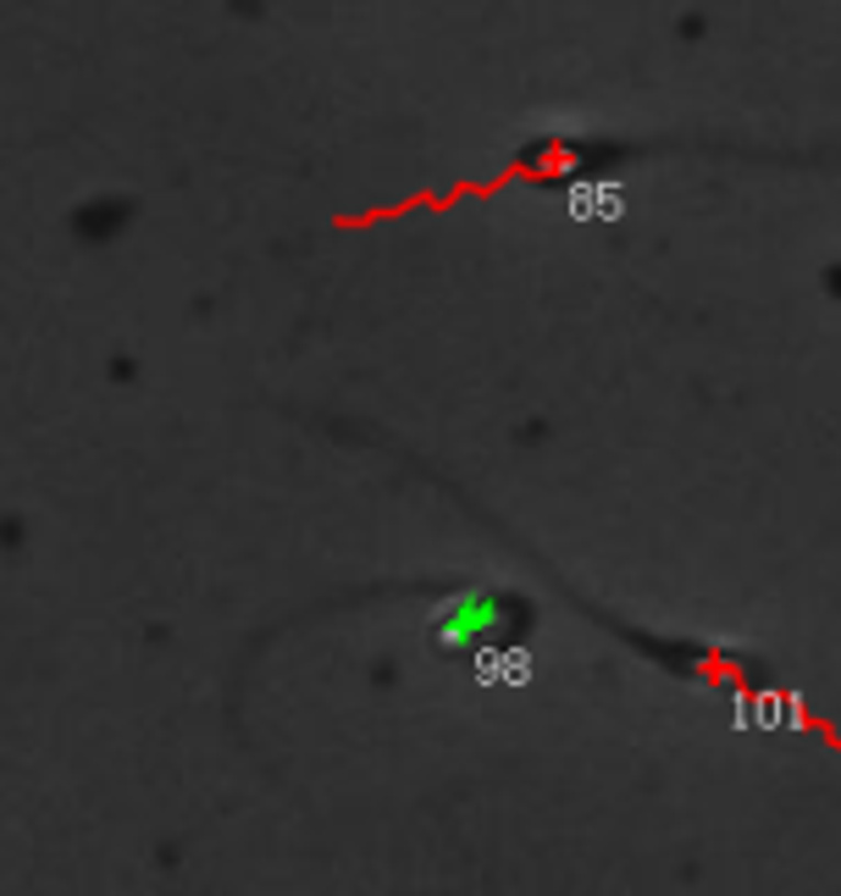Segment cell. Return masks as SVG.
<instances>
[{"mask_svg":"<svg viewBox=\"0 0 841 896\" xmlns=\"http://www.w3.org/2000/svg\"><path fill=\"white\" fill-rule=\"evenodd\" d=\"M493 626H498V604H493V597H455V604L444 609V642H455V648L487 637Z\"/></svg>","mask_w":841,"mask_h":896,"instance_id":"obj_1","label":"cell"}]
</instances>
